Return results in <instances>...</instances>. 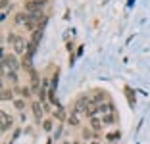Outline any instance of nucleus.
Wrapping results in <instances>:
<instances>
[{"mask_svg": "<svg viewBox=\"0 0 150 144\" xmlns=\"http://www.w3.org/2000/svg\"><path fill=\"white\" fill-rule=\"evenodd\" d=\"M8 42H10V46L13 48V54H25L27 42H25L23 37L16 35V33H10V35H8Z\"/></svg>", "mask_w": 150, "mask_h": 144, "instance_id": "1", "label": "nucleus"}, {"mask_svg": "<svg viewBox=\"0 0 150 144\" xmlns=\"http://www.w3.org/2000/svg\"><path fill=\"white\" fill-rule=\"evenodd\" d=\"M91 106H93V98H91L88 94H83V96H79V100L75 102L73 114H81V112H87V109H91Z\"/></svg>", "mask_w": 150, "mask_h": 144, "instance_id": "2", "label": "nucleus"}, {"mask_svg": "<svg viewBox=\"0 0 150 144\" xmlns=\"http://www.w3.org/2000/svg\"><path fill=\"white\" fill-rule=\"evenodd\" d=\"M2 67H8V69H12V71H18L19 67H21V64H19V60H18L16 54H4V58H2Z\"/></svg>", "mask_w": 150, "mask_h": 144, "instance_id": "3", "label": "nucleus"}, {"mask_svg": "<svg viewBox=\"0 0 150 144\" xmlns=\"http://www.w3.org/2000/svg\"><path fill=\"white\" fill-rule=\"evenodd\" d=\"M0 119H2V133H6L8 129H12V127H13V117L6 112V109L0 112Z\"/></svg>", "mask_w": 150, "mask_h": 144, "instance_id": "4", "label": "nucleus"}, {"mask_svg": "<svg viewBox=\"0 0 150 144\" xmlns=\"http://www.w3.org/2000/svg\"><path fill=\"white\" fill-rule=\"evenodd\" d=\"M2 75H4V81H8V83H12V85L18 87V83H19L18 71H12V69H8V67H2Z\"/></svg>", "mask_w": 150, "mask_h": 144, "instance_id": "5", "label": "nucleus"}, {"mask_svg": "<svg viewBox=\"0 0 150 144\" xmlns=\"http://www.w3.org/2000/svg\"><path fill=\"white\" fill-rule=\"evenodd\" d=\"M88 129H93L94 133H100L102 129H104L102 117H93V119H88Z\"/></svg>", "mask_w": 150, "mask_h": 144, "instance_id": "6", "label": "nucleus"}, {"mask_svg": "<svg viewBox=\"0 0 150 144\" xmlns=\"http://www.w3.org/2000/svg\"><path fill=\"white\" fill-rule=\"evenodd\" d=\"M91 98H93V104L94 106H98V104H102V102L108 100V96H106V92H104V90H94V94L91 96Z\"/></svg>", "mask_w": 150, "mask_h": 144, "instance_id": "7", "label": "nucleus"}, {"mask_svg": "<svg viewBox=\"0 0 150 144\" xmlns=\"http://www.w3.org/2000/svg\"><path fill=\"white\" fill-rule=\"evenodd\" d=\"M42 108H44V106L40 104V102H33V104H31V109H33V114H35V119L39 123L42 121Z\"/></svg>", "mask_w": 150, "mask_h": 144, "instance_id": "8", "label": "nucleus"}, {"mask_svg": "<svg viewBox=\"0 0 150 144\" xmlns=\"http://www.w3.org/2000/svg\"><path fill=\"white\" fill-rule=\"evenodd\" d=\"M27 21H29V13L27 12H19V13L13 16V23H16V25H25Z\"/></svg>", "mask_w": 150, "mask_h": 144, "instance_id": "9", "label": "nucleus"}, {"mask_svg": "<svg viewBox=\"0 0 150 144\" xmlns=\"http://www.w3.org/2000/svg\"><path fill=\"white\" fill-rule=\"evenodd\" d=\"M13 90H16V94H19L21 98H25V100L31 98V88H29V87H16Z\"/></svg>", "mask_w": 150, "mask_h": 144, "instance_id": "10", "label": "nucleus"}, {"mask_svg": "<svg viewBox=\"0 0 150 144\" xmlns=\"http://www.w3.org/2000/svg\"><path fill=\"white\" fill-rule=\"evenodd\" d=\"M12 104H13V108H16V109H19L21 114L27 109V100H25V98H16V100H13Z\"/></svg>", "mask_w": 150, "mask_h": 144, "instance_id": "11", "label": "nucleus"}, {"mask_svg": "<svg viewBox=\"0 0 150 144\" xmlns=\"http://www.w3.org/2000/svg\"><path fill=\"white\" fill-rule=\"evenodd\" d=\"M117 114H106V115H102V123L104 125H112V123H115L117 121Z\"/></svg>", "mask_w": 150, "mask_h": 144, "instance_id": "12", "label": "nucleus"}, {"mask_svg": "<svg viewBox=\"0 0 150 144\" xmlns=\"http://www.w3.org/2000/svg\"><path fill=\"white\" fill-rule=\"evenodd\" d=\"M119 138H121V133H119V131H112V133H108V135H106V140H108V142H112V144H115Z\"/></svg>", "mask_w": 150, "mask_h": 144, "instance_id": "13", "label": "nucleus"}, {"mask_svg": "<svg viewBox=\"0 0 150 144\" xmlns=\"http://www.w3.org/2000/svg\"><path fill=\"white\" fill-rule=\"evenodd\" d=\"M13 94H16V90H10V88H4V90H2V100L4 102H8V100H16V98H13Z\"/></svg>", "mask_w": 150, "mask_h": 144, "instance_id": "14", "label": "nucleus"}, {"mask_svg": "<svg viewBox=\"0 0 150 144\" xmlns=\"http://www.w3.org/2000/svg\"><path fill=\"white\" fill-rule=\"evenodd\" d=\"M67 123H69L71 127H79V117H77V114L69 115V119H67Z\"/></svg>", "mask_w": 150, "mask_h": 144, "instance_id": "15", "label": "nucleus"}, {"mask_svg": "<svg viewBox=\"0 0 150 144\" xmlns=\"http://www.w3.org/2000/svg\"><path fill=\"white\" fill-rule=\"evenodd\" d=\"M52 127H54V123L50 121V119H44V121H42V129H44L46 133H50V131H52Z\"/></svg>", "mask_w": 150, "mask_h": 144, "instance_id": "16", "label": "nucleus"}, {"mask_svg": "<svg viewBox=\"0 0 150 144\" xmlns=\"http://www.w3.org/2000/svg\"><path fill=\"white\" fill-rule=\"evenodd\" d=\"M33 2H35V6H37L39 10H42L44 6H48V4H50V0H33Z\"/></svg>", "mask_w": 150, "mask_h": 144, "instance_id": "17", "label": "nucleus"}, {"mask_svg": "<svg viewBox=\"0 0 150 144\" xmlns=\"http://www.w3.org/2000/svg\"><path fill=\"white\" fill-rule=\"evenodd\" d=\"M54 115H56V117H60V119H64V112H62V108H58L56 112H54Z\"/></svg>", "mask_w": 150, "mask_h": 144, "instance_id": "18", "label": "nucleus"}, {"mask_svg": "<svg viewBox=\"0 0 150 144\" xmlns=\"http://www.w3.org/2000/svg\"><path fill=\"white\" fill-rule=\"evenodd\" d=\"M91 144H102V142H100V140H93V142H91Z\"/></svg>", "mask_w": 150, "mask_h": 144, "instance_id": "19", "label": "nucleus"}]
</instances>
